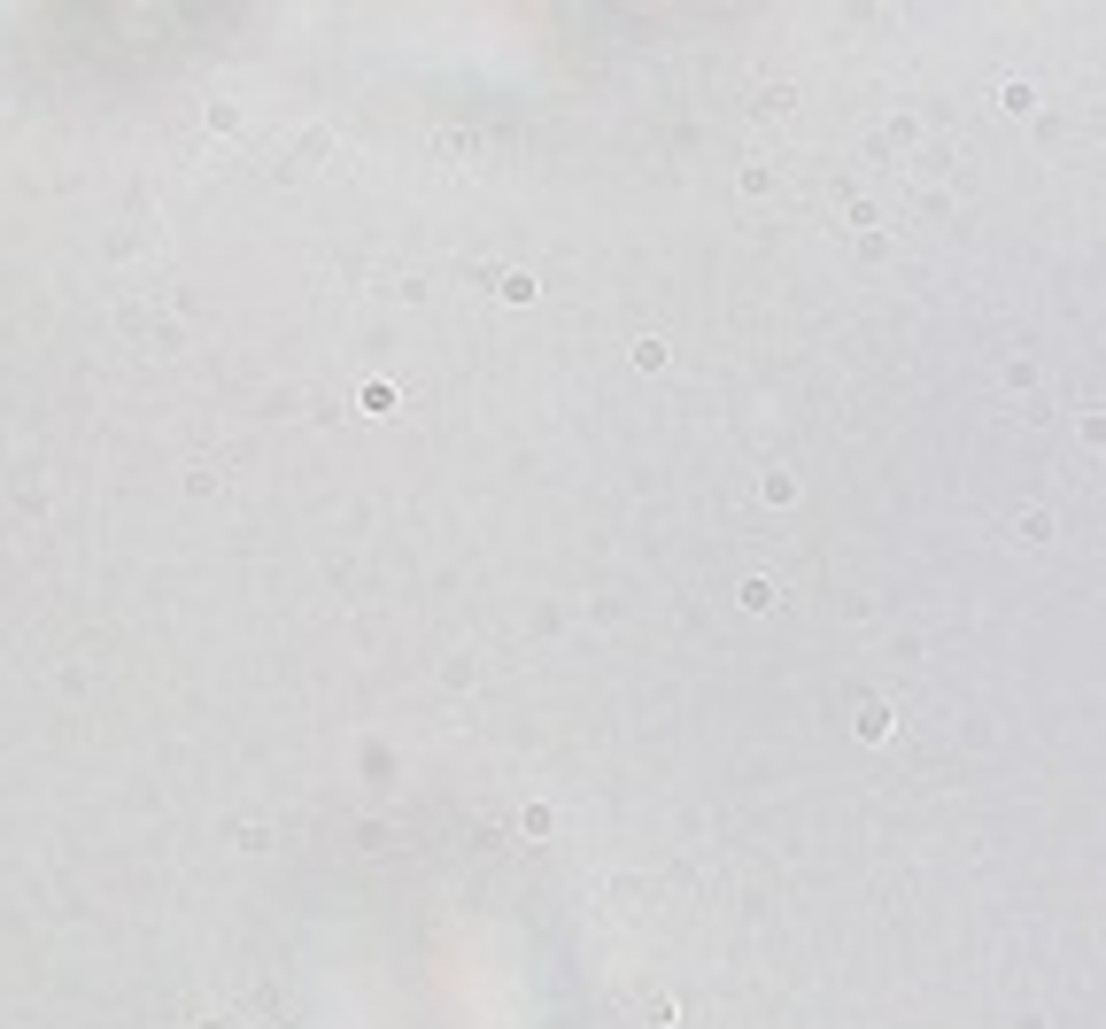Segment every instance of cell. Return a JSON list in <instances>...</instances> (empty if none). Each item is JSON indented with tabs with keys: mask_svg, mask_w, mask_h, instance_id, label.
Instances as JSON below:
<instances>
[{
	"mask_svg": "<svg viewBox=\"0 0 1106 1029\" xmlns=\"http://www.w3.org/2000/svg\"><path fill=\"white\" fill-rule=\"evenodd\" d=\"M202 1029H233V1022H202Z\"/></svg>",
	"mask_w": 1106,
	"mask_h": 1029,
	"instance_id": "cell-2",
	"label": "cell"
},
{
	"mask_svg": "<svg viewBox=\"0 0 1106 1029\" xmlns=\"http://www.w3.org/2000/svg\"><path fill=\"white\" fill-rule=\"evenodd\" d=\"M627 1014H635V1029H673V999H666V991H642Z\"/></svg>",
	"mask_w": 1106,
	"mask_h": 1029,
	"instance_id": "cell-1",
	"label": "cell"
}]
</instances>
